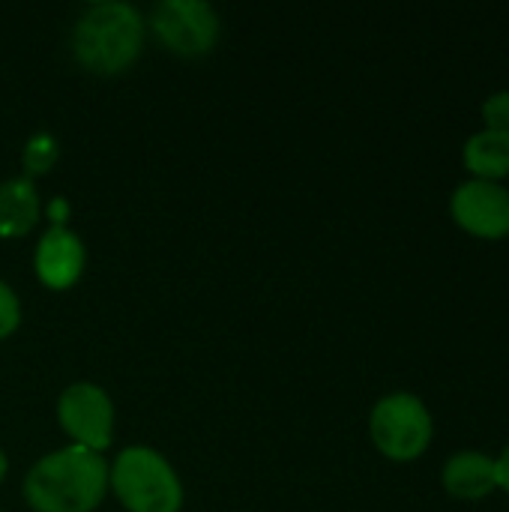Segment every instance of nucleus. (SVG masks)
Masks as SVG:
<instances>
[{"label": "nucleus", "mask_w": 509, "mask_h": 512, "mask_svg": "<svg viewBox=\"0 0 509 512\" xmlns=\"http://www.w3.org/2000/svg\"><path fill=\"white\" fill-rule=\"evenodd\" d=\"M144 45V15L123 0H102L87 6L72 27L75 60L96 75H117L129 69Z\"/></svg>", "instance_id": "f03ea898"}, {"label": "nucleus", "mask_w": 509, "mask_h": 512, "mask_svg": "<svg viewBox=\"0 0 509 512\" xmlns=\"http://www.w3.org/2000/svg\"><path fill=\"white\" fill-rule=\"evenodd\" d=\"M369 435L381 456L390 462L420 459L435 435L432 414L417 393H390L375 402L369 414Z\"/></svg>", "instance_id": "20e7f679"}, {"label": "nucleus", "mask_w": 509, "mask_h": 512, "mask_svg": "<svg viewBox=\"0 0 509 512\" xmlns=\"http://www.w3.org/2000/svg\"><path fill=\"white\" fill-rule=\"evenodd\" d=\"M483 120L486 129H501L509 132V90H495L483 102Z\"/></svg>", "instance_id": "4468645a"}, {"label": "nucleus", "mask_w": 509, "mask_h": 512, "mask_svg": "<svg viewBox=\"0 0 509 512\" xmlns=\"http://www.w3.org/2000/svg\"><path fill=\"white\" fill-rule=\"evenodd\" d=\"M495 474H498V489H504L509 495V444L501 450V456L495 459Z\"/></svg>", "instance_id": "2eb2a0df"}, {"label": "nucleus", "mask_w": 509, "mask_h": 512, "mask_svg": "<svg viewBox=\"0 0 509 512\" xmlns=\"http://www.w3.org/2000/svg\"><path fill=\"white\" fill-rule=\"evenodd\" d=\"M441 483L453 498L462 501H480L498 489L495 459L480 450H462L453 453L441 471Z\"/></svg>", "instance_id": "1a4fd4ad"}, {"label": "nucleus", "mask_w": 509, "mask_h": 512, "mask_svg": "<svg viewBox=\"0 0 509 512\" xmlns=\"http://www.w3.org/2000/svg\"><path fill=\"white\" fill-rule=\"evenodd\" d=\"M57 156H60V144L51 132H33L27 141H24V150H21V165H24V177H39V174H48L54 165H57Z\"/></svg>", "instance_id": "f8f14e48"}, {"label": "nucleus", "mask_w": 509, "mask_h": 512, "mask_svg": "<svg viewBox=\"0 0 509 512\" xmlns=\"http://www.w3.org/2000/svg\"><path fill=\"white\" fill-rule=\"evenodd\" d=\"M153 36L180 57H204L213 51L222 21L204 0H162L150 12Z\"/></svg>", "instance_id": "39448f33"}, {"label": "nucleus", "mask_w": 509, "mask_h": 512, "mask_svg": "<svg viewBox=\"0 0 509 512\" xmlns=\"http://www.w3.org/2000/svg\"><path fill=\"white\" fill-rule=\"evenodd\" d=\"M39 222V192L30 177H9L0 183V237L15 240Z\"/></svg>", "instance_id": "9d476101"}, {"label": "nucleus", "mask_w": 509, "mask_h": 512, "mask_svg": "<svg viewBox=\"0 0 509 512\" xmlns=\"http://www.w3.org/2000/svg\"><path fill=\"white\" fill-rule=\"evenodd\" d=\"M108 492L102 453L60 447L45 453L24 477V498L36 512H93Z\"/></svg>", "instance_id": "f257e3e1"}, {"label": "nucleus", "mask_w": 509, "mask_h": 512, "mask_svg": "<svg viewBox=\"0 0 509 512\" xmlns=\"http://www.w3.org/2000/svg\"><path fill=\"white\" fill-rule=\"evenodd\" d=\"M66 213H69V201L66 198H54L51 207H48L51 225H66Z\"/></svg>", "instance_id": "dca6fc26"}, {"label": "nucleus", "mask_w": 509, "mask_h": 512, "mask_svg": "<svg viewBox=\"0 0 509 512\" xmlns=\"http://www.w3.org/2000/svg\"><path fill=\"white\" fill-rule=\"evenodd\" d=\"M462 159L477 180L501 183L504 177H509V132L501 129L474 132L462 147Z\"/></svg>", "instance_id": "9b49d317"}, {"label": "nucleus", "mask_w": 509, "mask_h": 512, "mask_svg": "<svg viewBox=\"0 0 509 512\" xmlns=\"http://www.w3.org/2000/svg\"><path fill=\"white\" fill-rule=\"evenodd\" d=\"M456 225L480 240H501L509 234V189L495 180H465L450 195Z\"/></svg>", "instance_id": "0eeeda50"}, {"label": "nucleus", "mask_w": 509, "mask_h": 512, "mask_svg": "<svg viewBox=\"0 0 509 512\" xmlns=\"http://www.w3.org/2000/svg\"><path fill=\"white\" fill-rule=\"evenodd\" d=\"M108 486L129 512H180L183 483L153 447H126L108 468Z\"/></svg>", "instance_id": "7ed1b4c3"}, {"label": "nucleus", "mask_w": 509, "mask_h": 512, "mask_svg": "<svg viewBox=\"0 0 509 512\" xmlns=\"http://www.w3.org/2000/svg\"><path fill=\"white\" fill-rule=\"evenodd\" d=\"M87 264V249L69 225H48L33 252L36 279L51 291L72 288Z\"/></svg>", "instance_id": "6e6552de"}, {"label": "nucleus", "mask_w": 509, "mask_h": 512, "mask_svg": "<svg viewBox=\"0 0 509 512\" xmlns=\"http://www.w3.org/2000/svg\"><path fill=\"white\" fill-rule=\"evenodd\" d=\"M21 324V300L9 282L0 279V339L12 336Z\"/></svg>", "instance_id": "ddd939ff"}, {"label": "nucleus", "mask_w": 509, "mask_h": 512, "mask_svg": "<svg viewBox=\"0 0 509 512\" xmlns=\"http://www.w3.org/2000/svg\"><path fill=\"white\" fill-rule=\"evenodd\" d=\"M6 468H9V465H6V453L0 450V483H3V477H6Z\"/></svg>", "instance_id": "f3484780"}, {"label": "nucleus", "mask_w": 509, "mask_h": 512, "mask_svg": "<svg viewBox=\"0 0 509 512\" xmlns=\"http://www.w3.org/2000/svg\"><path fill=\"white\" fill-rule=\"evenodd\" d=\"M57 423L75 447L105 453L114 441V402L99 384L75 381L57 399Z\"/></svg>", "instance_id": "423d86ee"}]
</instances>
